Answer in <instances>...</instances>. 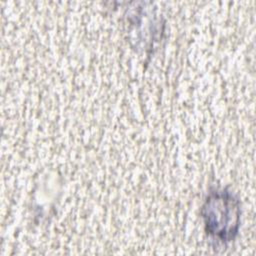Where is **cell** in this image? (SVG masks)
<instances>
[{"label":"cell","instance_id":"cell-1","mask_svg":"<svg viewBox=\"0 0 256 256\" xmlns=\"http://www.w3.org/2000/svg\"><path fill=\"white\" fill-rule=\"evenodd\" d=\"M240 202L226 189H213L201 208L205 231L220 242L232 241L240 226Z\"/></svg>","mask_w":256,"mask_h":256}]
</instances>
